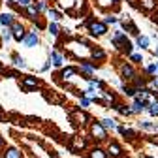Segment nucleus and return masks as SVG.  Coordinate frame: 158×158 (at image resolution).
Masks as SVG:
<instances>
[{
    "label": "nucleus",
    "instance_id": "412c9836",
    "mask_svg": "<svg viewBox=\"0 0 158 158\" xmlns=\"http://www.w3.org/2000/svg\"><path fill=\"white\" fill-rule=\"evenodd\" d=\"M49 32H51L53 36H56V34H58V27H56L55 23H53V25H49Z\"/></svg>",
    "mask_w": 158,
    "mask_h": 158
},
{
    "label": "nucleus",
    "instance_id": "7c9ffc66",
    "mask_svg": "<svg viewBox=\"0 0 158 158\" xmlns=\"http://www.w3.org/2000/svg\"><path fill=\"white\" fill-rule=\"evenodd\" d=\"M19 4H23V6H30V0H19Z\"/></svg>",
    "mask_w": 158,
    "mask_h": 158
},
{
    "label": "nucleus",
    "instance_id": "f704fd0d",
    "mask_svg": "<svg viewBox=\"0 0 158 158\" xmlns=\"http://www.w3.org/2000/svg\"><path fill=\"white\" fill-rule=\"evenodd\" d=\"M117 2H118V0H113V4H117Z\"/></svg>",
    "mask_w": 158,
    "mask_h": 158
},
{
    "label": "nucleus",
    "instance_id": "1a4fd4ad",
    "mask_svg": "<svg viewBox=\"0 0 158 158\" xmlns=\"http://www.w3.org/2000/svg\"><path fill=\"white\" fill-rule=\"evenodd\" d=\"M51 58H53V64L55 66H62V56L58 53H51Z\"/></svg>",
    "mask_w": 158,
    "mask_h": 158
},
{
    "label": "nucleus",
    "instance_id": "f03ea898",
    "mask_svg": "<svg viewBox=\"0 0 158 158\" xmlns=\"http://www.w3.org/2000/svg\"><path fill=\"white\" fill-rule=\"evenodd\" d=\"M89 27H90V32H92L94 36H102V34H106V25H104V23H90Z\"/></svg>",
    "mask_w": 158,
    "mask_h": 158
},
{
    "label": "nucleus",
    "instance_id": "7ed1b4c3",
    "mask_svg": "<svg viewBox=\"0 0 158 158\" xmlns=\"http://www.w3.org/2000/svg\"><path fill=\"white\" fill-rule=\"evenodd\" d=\"M23 40H25V45H27V47H36V45H38V36H36V32L27 34Z\"/></svg>",
    "mask_w": 158,
    "mask_h": 158
},
{
    "label": "nucleus",
    "instance_id": "423d86ee",
    "mask_svg": "<svg viewBox=\"0 0 158 158\" xmlns=\"http://www.w3.org/2000/svg\"><path fill=\"white\" fill-rule=\"evenodd\" d=\"M132 107H134V109H132L134 113H139V111H143V109L147 107V102H139V100H137V102H135Z\"/></svg>",
    "mask_w": 158,
    "mask_h": 158
},
{
    "label": "nucleus",
    "instance_id": "b1692460",
    "mask_svg": "<svg viewBox=\"0 0 158 158\" xmlns=\"http://www.w3.org/2000/svg\"><path fill=\"white\" fill-rule=\"evenodd\" d=\"M141 126H143L145 130H156V126H152L151 123H141Z\"/></svg>",
    "mask_w": 158,
    "mask_h": 158
},
{
    "label": "nucleus",
    "instance_id": "20e7f679",
    "mask_svg": "<svg viewBox=\"0 0 158 158\" xmlns=\"http://www.w3.org/2000/svg\"><path fill=\"white\" fill-rule=\"evenodd\" d=\"M92 134L98 137V139H106V135H107L106 130L102 128V124H94V126H92Z\"/></svg>",
    "mask_w": 158,
    "mask_h": 158
},
{
    "label": "nucleus",
    "instance_id": "9b49d317",
    "mask_svg": "<svg viewBox=\"0 0 158 158\" xmlns=\"http://www.w3.org/2000/svg\"><path fill=\"white\" fill-rule=\"evenodd\" d=\"M102 128L106 130V128H115V121L113 118H104L102 121Z\"/></svg>",
    "mask_w": 158,
    "mask_h": 158
},
{
    "label": "nucleus",
    "instance_id": "393cba45",
    "mask_svg": "<svg viewBox=\"0 0 158 158\" xmlns=\"http://www.w3.org/2000/svg\"><path fill=\"white\" fill-rule=\"evenodd\" d=\"M132 60H135V62H143V56H141V55H132Z\"/></svg>",
    "mask_w": 158,
    "mask_h": 158
},
{
    "label": "nucleus",
    "instance_id": "4468645a",
    "mask_svg": "<svg viewBox=\"0 0 158 158\" xmlns=\"http://www.w3.org/2000/svg\"><path fill=\"white\" fill-rule=\"evenodd\" d=\"M47 15H49V19H53V21H58V19H60V13L55 11V10H49Z\"/></svg>",
    "mask_w": 158,
    "mask_h": 158
},
{
    "label": "nucleus",
    "instance_id": "c756f323",
    "mask_svg": "<svg viewBox=\"0 0 158 158\" xmlns=\"http://www.w3.org/2000/svg\"><path fill=\"white\" fill-rule=\"evenodd\" d=\"M147 70H149V72H151V73H154V72H156V64H151V66H149V68H147Z\"/></svg>",
    "mask_w": 158,
    "mask_h": 158
},
{
    "label": "nucleus",
    "instance_id": "e433bc0d",
    "mask_svg": "<svg viewBox=\"0 0 158 158\" xmlns=\"http://www.w3.org/2000/svg\"><path fill=\"white\" fill-rule=\"evenodd\" d=\"M156 72H158V66H156Z\"/></svg>",
    "mask_w": 158,
    "mask_h": 158
},
{
    "label": "nucleus",
    "instance_id": "f3484780",
    "mask_svg": "<svg viewBox=\"0 0 158 158\" xmlns=\"http://www.w3.org/2000/svg\"><path fill=\"white\" fill-rule=\"evenodd\" d=\"M151 115H158V102H151Z\"/></svg>",
    "mask_w": 158,
    "mask_h": 158
},
{
    "label": "nucleus",
    "instance_id": "6e6552de",
    "mask_svg": "<svg viewBox=\"0 0 158 158\" xmlns=\"http://www.w3.org/2000/svg\"><path fill=\"white\" fill-rule=\"evenodd\" d=\"M137 45H139L141 49L149 47V38H145V36H137Z\"/></svg>",
    "mask_w": 158,
    "mask_h": 158
},
{
    "label": "nucleus",
    "instance_id": "4be33fe9",
    "mask_svg": "<svg viewBox=\"0 0 158 158\" xmlns=\"http://www.w3.org/2000/svg\"><path fill=\"white\" fill-rule=\"evenodd\" d=\"M27 11H28V15H32V17H34V15L38 13V10H36L34 6H27Z\"/></svg>",
    "mask_w": 158,
    "mask_h": 158
},
{
    "label": "nucleus",
    "instance_id": "c9c22d12",
    "mask_svg": "<svg viewBox=\"0 0 158 158\" xmlns=\"http://www.w3.org/2000/svg\"><path fill=\"white\" fill-rule=\"evenodd\" d=\"M0 143H2V137H0Z\"/></svg>",
    "mask_w": 158,
    "mask_h": 158
},
{
    "label": "nucleus",
    "instance_id": "2eb2a0df",
    "mask_svg": "<svg viewBox=\"0 0 158 158\" xmlns=\"http://www.w3.org/2000/svg\"><path fill=\"white\" fill-rule=\"evenodd\" d=\"M90 158H106V154H104L100 149H94V151L90 152Z\"/></svg>",
    "mask_w": 158,
    "mask_h": 158
},
{
    "label": "nucleus",
    "instance_id": "aec40b11",
    "mask_svg": "<svg viewBox=\"0 0 158 158\" xmlns=\"http://www.w3.org/2000/svg\"><path fill=\"white\" fill-rule=\"evenodd\" d=\"M143 6H145L147 10H152V8H154V0H143Z\"/></svg>",
    "mask_w": 158,
    "mask_h": 158
},
{
    "label": "nucleus",
    "instance_id": "f257e3e1",
    "mask_svg": "<svg viewBox=\"0 0 158 158\" xmlns=\"http://www.w3.org/2000/svg\"><path fill=\"white\" fill-rule=\"evenodd\" d=\"M11 36L17 40V42H21V40L25 38V28H23V25H19V23H11Z\"/></svg>",
    "mask_w": 158,
    "mask_h": 158
},
{
    "label": "nucleus",
    "instance_id": "ddd939ff",
    "mask_svg": "<svg viewBox=\"0 0 158 158\" xmlns=\"http://www.w3.org/2000/svg\"><path fill=\"white\" fill-rule=\"evenodd\" d=\"M6 158H21V152L15 151V149H11V151L6 152Z\"/></svg>",
    "mask_w": 158,
    "mask_h": 158
},
{
    "label": "nucleus",
    "instance_id": "bb28decb",
    "mask_svg": "<svg viewBox=\"0 0 158 158\" xmlns=\"http://www.w3.org/2000/svg\"><path fill=\"white\" fill-rule=\"evenodd\" d=\"M106 23H117V19H115V17H111V15H109V17H106Z\"/></svg>",
    "mask_w": 158,
    "mask_h": 158
},
{
    "label": "nucleus",
    "instance_id": "f8f14e48",
    "mask_svg": "<svg viewBox=\"0 0 158 158\" xmlns=\"http://www.w3.org/2000/svg\"><path fill=\"white\" fill-rule=\"evenodd\" d=\"M123 73H124V77H130V79L134 77V70H132L130 66H126V64L123 66Z\"/></svg>",
    "mask_w": 158,
    "mask_h": 158
},
{
    "label": "nucleus",
    "instance_id": "72a5a7b5",
    "mask_svg": "<svg viewBox=\"0 0 158 158\" xmlns=\"http://www.w3.org/2000/svg\"><path fill=\"white\" fill-rule=\"evenodd\" d=\"M13 2H15V0H8V4H13Z\"/></svg>",
    "mask_w": 158,
    "mask_h": 158
},
{
    "label": "nucleus",
    "instance_id": "a878e982",
    "mask_svg": "<svg viewBox=\"0 0 158 158\" xmlns=\"http://www.w3.org/2000/svg\"><path fill=\"white\" fill-rule=\"evenodd\" d=\"M2 38H4V40H6V42H8V40H10V38H11V32H10V30H6V32H4V34H2Z\"/></svg>",
    "mask_w": 158,
    "mask_h": 158
},
{
    "label": "nucleus",
    "instance_id": "0eeeda50",
    "mask_svg": "<svg viewBox=\"0 0 158 158\" xmlns=\"http://www.w3.org/2000/svg\"><path fill=\"white\" fill-rule=\"evenodd\" d=\"M36 85H38V81H36V79H32V77H27L25 81H23V87H25V89H32V87H36Z\"/></svg>",
    "mask_w": 158,
    "mask_h": 158
},
{
    "label": "nucleus",
    "instance_id": "a211bd4d",
    "mask_svg": "<svg viewBox=\"0 0 158 158\" xmlns=\"http://www.w3.org/2000/svg\"><path fill=\"white\" fill-rule=\"evenodd\" d=\"M115 109H118L123 115H130V113H132V109H128V107H124V106H117Z\"/></svg>",
    "mask_w": 158,
    "mask_h": 158
},
{
    "label": "nucleus",
    "instance_id": "5701e85b",
    "mask_svg": "<svg viewBox=\"0 0 158 158\" xmlns=\"http://www.w3.org/2000/svg\"><path fill=\"white\" fill-rule=\"evenodd\" d=\"M73 73H75V70H73V68H68V70H64L62 77H70V75H73Z\"/></svg>",
    "mask_w": 158,
    "mask_h": 158
},
{
    "label": "nucleus",
    "instance_id": "473e14b6",
    "mask_svg": "<svg viewBox=\"0 0 158 158\" xmlns=\"http://www.w3.org/2000/svg\"><path fill=\"white\" fill-rule=\"evenodd\" d=\"M154 55H156V56H158V47H156V49H154Z\"/></svg>",
    "mask_w": 158,
    "mask_h": 158
},
{
    "label": "nucleus",
    "instance_id": "39448f33",
    "mask_svg": "<svg viewBox=\"0 0 158 158\" xmlns=\"http://www.w3.org/2000/svg\"><path fill=\"white\" fill-rule=\"evenodd\" d=\"M11 17H13L11 13H2V15H0V23H2V25H11L13 23Z\"/></svg>",
    "mask_w": 158,
    "mask_h": 158
},
{
    "label": "nucleus",
    "instance_id": "9d476101",
    "mask_svg": "<svg viewBox=\"0 0 158 158\" xmlns=\"http://www.w3.org/2000/svg\"><path fill=\"white\" fill-rule=\"evenodd\" d=\"M13 62H15V66H19V68H25V66H27L25 58H23V56H17V55L13 56Z\"/></svg>",
    "mask_w": 158,
    "mask_h": 158
},
{
    "label": "nucleus",
    "instance_id": "cd10ccee",
    "mask_svg": "<svg viewBox=\"0 0 158 158\" xmlns=\"http://www.w3.org/2000/svg\"><path fill=\"white\" fill-rule=\"evenodd\" d=\"M36 10H40V11H44V10H45V2H40V4H38V8H36Z\"/></svg>",
    "mask_w": 158,
    "mask_h": 158
},
{
    "label": "nucleus",
    "instance_id": "c85d7f7f",
    "mask_svg": "<svg viewBox=\"0 0 158 158\" xmlns=\"http://www.w3.org/2000/svg\"><path fill=\"white\" fill-rule=\"evenodd\" d=\"M83 70H85V72H92V66H90V64H83Z\"/></svg>",
    "mask_w": 158,
    "mask_h": 158
},
{
    "label": "nucleus",
    "instance_id": "dca6fc26",
    "mask_svg": "<svg viewBox=\"0 0 158 158\" xmlns=\"http://www.w3.org/2000/svg\"><path fill=\"white\" fill-rule=\"evenodd\" d=\"M109 152L113 154V156H118V154H121V149H118V145H109Z\"/></svg>",
    "mask_w": 158,
    "mask_h": 158
},
{
    "label": "nucleus",
    "instance_id": "2f4dec72",
    "mask_svg": "<svg viewBox=\"0 0 158 158\" xmlns=\"http://www.w3.org/2000/svg\"><path fill=\"white\" fill-rule=\"evenodd\" d=\"M152 85H154V87H158V79H156V81H154V83H152Z\"/></svg>",
    "mask_w": 158,
    "mask_h": 158
},
{
    "label": "nucleus",
    "instance_id": "6ab92c4d",
    "mask_svg": "<svg viewBox=\"0 0 158 158\" xmlns=\"http://www.w3.org/2000/svg\"><path fill=\"white\" fill-rule=\"evenodd\" d=\"M104 55H106V53H104L102 49H96V51H92V56H94V58H104Z\"/></svg>",
    "mask_w": 158,
    "mask_h": 158
}]
</instances>
